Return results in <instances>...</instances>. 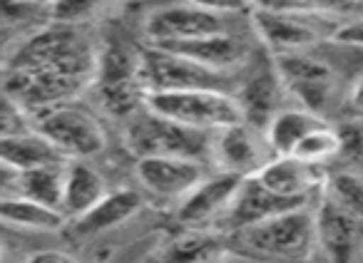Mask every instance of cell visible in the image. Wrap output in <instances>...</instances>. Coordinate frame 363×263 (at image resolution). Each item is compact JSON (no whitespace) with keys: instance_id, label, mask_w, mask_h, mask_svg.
Returning <instances> with one entry per match:
<instances>
[{"instance_id":"6da1fadb","label":"cell","mask_w":363,"mask_h":263,"mask_svg":"<svg viewBox=\"0 0 363 263\" xmlns=\"http://www.w3.org/2000/svg\"><path fill=\"white\" fill-rule=\"evenodd\" d=\"M244 253L267 263H311L318 251L316 211L311 204L234 233Z\"/></svg>"},{"instance_id":"7a4b0ae2","label":"cell","mask_w":363,"mask_h":263,"mask_svg":"<svg viewBox=\"0 0 363 263\" xmlns=\"http://www.w3.org/2000/svg\"><path fill=\"white\" fill-rule=\"evenodd\" d=\"M40 67L95 75L97 50L80 33V25H62L50 21L48 25L28 33L8 70H40Z\"/></svg>"},{"instance_id":"3957f363","label":"cell","mask_w":363,"mask_h":263,"mask_svg":"<svg viewBox=\"0 0 363 263\" xmlns=\"http://www.w3.org/2000/svg\"><path fill=\"white\" fill-rule=\"evenodd\" d=\"M214 132L192 129L142 107L125 122V144L140 157H187L197 162L212 159Z\"/></svg>"},{"instance_id":"277c9868","label":"cell","mask_w":363,"mask_h":263,"mask_svg":"<svg viewBox=\"0 0 363 263\" xmlns=\"http://www.w3.org/2000/svg\"><path fill=\"white\" fill-rule=\"evenodd\" d=\"M95 90L97 105L115 119H130L132 115L145 107L147 90L140 80V50L110 42L97 52L95 70Z\"/></svg>"},{"instance_id":"5b68a950","label":"cell","mask_w":363,"mask_h":263,"mask_svg":"<svg viewBox=\"0 0 363 263\" xmlns=\"http://www.w3.org/2000/svg\"><path fill=\"white\" fill-rule=\"evenodd\" d=\"M145 107L177 124L202 132H219L244 122V112L234 92L227 90H172L150 92Z\"/></svg>"},{"instance_id":"8992f818","label":"cell","mask_w":363,"mask_h":263,"mask_svg":"<svg viewBox=\"0 0 363 263\" xmlns=\"http://www.w3.org/2000/svg\"><path fill=\"white\" fill-rule=\"evenodd\" d=\"M33 122L35 129L50 139V144L65 159H92L107 147L102 122L90 110L72 102L38 112L33 115Z\"/></svg>"},{"instance_id":"52a82bcc","label":"cell","mask_w":363,"mask_h":263,"mask_svg":"<svg viewBox=\"0 0 363 263\" xmlns=\"http://www.w3.org/2000/svg\"><path fill=\"white\" fill-rule=\"evenodd\" d=\"M140 80L150 92L172 90H227L234 92V75L214 72L187 57L150 45L140 50Z\"/></svg>"},{"instance_id":"ba28073f","label":"cell","mask_w":363,"mask_h":263,"mask_svg":"<svg viewBox=\"0 0 363 263\" xmlns=\"http://www.w3.org/2000/svg\"><path fill=\"white\" fill-rule=\"evenodd\" d=\"M92 82L95 75L40 67V70H6L0 87L11 92L30 115H38L43 110L72 102L80 92L90 90Z\"/></svg>"},{"instance_id":"9c48e42d","label":"cell","mask_w":363,"mask_h":263,"mask_svg":"<svg viewBox=\"0 0 363 263\" xmlns=\"http://www.w3.org/2000/svg\"><path fill=\"white\" fill-rule=\"evenodd\" d=\"M326 18L294 8H259L252 13V28L272 55H289L316 47L323 35L331 37V30L323 28Z\"/></svg>"},{"instance_id":"30bf717a","label":"cell","mask_w":363,"mask_h":263,"mask_svg":"<svg viewBox=\"0 0 363 263\" xmlns=\"http://www.w3.org/2000/svg\"><path fill=\"white\" fill-rule=\"evenodd\" d=\"M274 67L286 87L289 97L298 107L308 112H323L333 105L338 90V75L328 62L311 52H289V55H272Z\"/></svg>"},{"instance_id":"8fae6325","label":"cell","mask_w":363,"mask_h":263,"mask_svg":"<svg viewBox=\"0 0 363 263\" xmlns=\"http://www.w3.org/2000/svg\"><path fill=\"white\" fill-rule=\"evenodd\" d=\"M277 157L267 139V132L257 129L249 122H239L227 129L214 132L212 139V167L217 172L234 177H257Z\"/></svg>"},{"instance_id":"7c38bea8","label":"cell","mask_w":363,"mask_h":263,"mask_svg":"<svg viewBox=\"0 0 363 263\" xmlns=\"http://www.w3.org/2000/svg\"><path fill=\"white\" fill-rule=\"evenodd\" d=\"M316 211L318 251L326 263H363V218L318 194Z\"/></svg>"},{"instance_id":"4fadbf2b","label":"cell","mask_w":363,"mask_h":263,"mask_svg":"<svg viewBox=\"0 0 363 263\" xmlns=\"http://www.w3.org/2000/svg\"><path fill=\"white\" fill-rule=\"evenodd\" d=\"M298 206H306V204L279 197L272 189L264 187L257 177H244L239 182L237 192H234L232 201H229L227 211L214 223V231L224 233V236H234V233L244 231V228L257 226V223L267 221V218L279 216V214L291 211V209Z\"/></svg>"},{"instance_id":"5bb4252c","label":"cell","mask_w":363,"mask_h":263,"mask_svg":"<svg viewBox=\"0 0 363 263\" xmlns=\"http://www.w3.org/2000/svg\"><path fill=\"white\" fill-rule=\"evenodd\" d=\"M135 177L147 194L179 204L207 177V167L187 157H140L135 162Z\"/></svg>"},{"instance_id":"9a60e30c","label":"cell","mask_w":363,"mask_h":263,"mask_svg":"<svg viewBox=\"0 0 363 263\" xmlns=\"http://www.w3.org/2000/svg\"><path fill=\"white\" fill-rule=\"evenodd\" d=\"M224 30H229L227 18L214 16L189 3H172V6L157 8L145 21V37L150 40V45L192 40V37Z\"/></svg>"},{"instance_id":"2e32d148","label":"cell","mask_w":363,"mask_h":263,"mask_svg":"<svg viewBox=\"0 0 363 263\" xmlns=\"http://www.w3.org/2000/svg\"><path fill=\"white\" fill-rule=\"evenodd\" d=\"M162 47L167 52L187 57V60L197 62L202 67H209L214 72H224V75H234L239 72L249 60V45L232 30L212 33V35L192 37V40H179V42H164Z\"/></svg>"},{"instance_id":"e0dca14e","label":"cell","mask_w":363,"mask_h":263,"mask_svg":"<svg viewBox=\"0 0 363 263\" xmlns=\"http://www.w3.org/2000/svg\"><path fill=\"white\" fill-rule=\"evenodd\" d=\"M242 179L234 174L217 172L212 177H204L194 192L177 204V221L184 228H214V223L222 218L237 192Z\"/></svg>"},{"instance_id":"ac0fdd59","label":"cell","mask_w":363,"mask_h":263,"mask_svg":"<svg viewBox=\"0 0 363 263\" xmlns=\"http://www.w3.org/2000/svg\"><path fill=\"white\" fill-rule=\"evenodd\" d=\"M229 243L214 228H187L155 246L142 263H227Z\"/></svg>"},{"instance_id":"d6986e66","label":"cell","mask_w":363,"mask_h":263,"mask_svg":"<svg viewBox=\"0 0 363 263\" xmlns=\"http://www.w3.org/2000/svg\"><path fill=\"white\" fill-rule=\"evenodd\" d=\"M257 179L279 197L311 204V199L321 194L328 172L321 164H308L296 157H274Z\"/></svg>"},{"instance_id":"ffe728a7","label":"cell","mask_w":363,"mask_h":263,"mask_svg":"<svg viewBox=\"0 0 363 263\" xmlns=\"http://www.w3.org/2000/svg\"><path fill=\"white\" fill-rule=\"evenodd\" d=\"M239 100V107L244 112V122H249L257 129H267L269 122L279 115L284 107V100L289 97L286 87H284L281 77H279L274 60L269 67L257 70L252 77L242 82V85L234 90Z\"/></svg>"},{"instance_id":"44dd1931","label":"cell","mask_w":363,"mask_h":263,"mask_svg":"<svg viewBox=\"0 0 363 263\" xmlns=\"http://www.w3.org/2000/svg\"><path fill=\"white\" fill-rule=\"evenodd\" d=\"M107 189V182L87 159H70L65 167V189H62V216L77 221L90 209L97 206Z\"/></svg>"},{"instance_id":"7402d4cb","label":"cell","mask_w":363,"mask_h":263,"mask_svg":"<svg viewBox=\"0 0 363 263\" xmlns=\"http://www.w3.org/2000/svg\"><path fill=\"white\" fill-rule=\"evenodd\" d=\"M145 201L135 189H117V192H107L105 197L97 201L95 209L85 214L82 218L75 221L77 233L82 236H95V233H105L110 228H117L135 218L142 211Z\"/></svg>"},{"instance_id":"603a6c76","label":"cell","mask_w":363,"mask_h":263,"mask_svg":"<svg viewBox=\"0 0 363 263\" xmlns=\"http://www.w3.org/2000/svg\"><path fill=\"white\" fill-rule=\"evenodd\" d=\"M65 221L67 218L62 216V211L45 206L40 201H33V199L23 197V194L0 201V223L3 226L35 233H52L60 231L65 226Z\"/></svg>"},{"instance_id":"cb8c5ba5","label":"cell","mask_w":363,"mask_h":263,"mask_svg":"<svg viewBox=\"0 0 363 263\" xmlns=\"http://www.w3.org/2000/svg\"><path fill=\"white\" fill-rule=\"evenodd\" d=\"M321 124H326V117L303 110V107H286L269 122V127L264 132H267V139L272 144L274 154L277 157H289L308 132H313Z\"/></svg>"},{"instance_id":"d4e9b609","label":"cell","mask_w":363,"mask_h":263,"mask_svg":"<svg viewBox=\"0 0 363 263\" xmlns=\"http://www.w3.org/2000/svg\"><path fill=\"white\" fill-rule=\"evenodd\" d=\"M0 159L11 164V167H16L18 172H28V169L43 167V164L70 162L38 129L18 134V137L0 139Z\"/></svg>"},{"instance_id":"484cf974","label":"cell","mask_w":363,"mask_h":263,"mask_svg":"<svg viewBox=\"0 0 363 263\" xmlns=\"http://www.w3.org/2000/svg\"><path fill=\"white\" fill-rule=\"evenodd\" d=\"M67 162L43 164L21 174V194L33 201H40L50 209L62 211V189H65Z\"/></svg>"},{"instance_id":"4316f807","label":"cell","mask_w":363,"mask_h":263,"mask_svg":"<svg viewBox=\"0 0 363 263\" xmlns=\"http://www.w3.org/2000/svg\"><path fill=\"white\" fill-rule=\"evenodd\" d=\"M289 157H296L301 162H308V164H326L331 159H338L341 157V134H338V127H331L326 124L316 127L313 132H308L306 137L296 144Z\"/></svg>"},{"instance_id":"83f0119b","label":"cell","mask_w":363,"mask_h":263,"mask_svg":"<svg viewBox=\"0 0 363 263\" xmlns=\"http://www.w3.org/2000/svg\"><path fill=\"white\" fill-rule=\"evenodd\" d=\"M321 194H326L331 201L341 209L351 211L353 216L363 218V177L356 172H336L328 174Z\"/></svg>"},{"instance_id":"f1b7e54d","label":"cell","mask_w":363,"mask_h":263,"mask_svg":"<svg viewBox=\"0 0 363 263\" xmlns=\"http://www.w3.org/2000/svg\"><path fill=\"white\" fill-rule=\"evenodd\" d=\"M112 0H52L48 8V18L62 25H82L102 13Z\"/></svg>"},{"instance_id":"f546056e","label":"cell","mask_w":363,"mask_h":263,"mask_svg":"<svg viewBox=\"0 0 363 263\" xmlns=\"http://www.w3.org/2000/svg\"><path fill=\"white\" fill-rule=\"evenodd\" d=\"M30 129H35L33 115L11 92H6L0 87V139L18 137V134H26Z\"/></svg>"},{"instance_id":"4dcf8cb0","label":"cell","mask_w":363,"mask_h":263,"mask_svg":"<svg viewBox=\"0 0 363 263\" xmlns=\"http://www.w3.org/2000/svg\"><path fill=\"white\" fill-rule=\"evenodd\" d=\"M48 8L28 0H0V28L6 30H30Z\"/></svg>"},{"instance_id":"1f68e13d","label":"cell","mask_w":363,"mask_h":263,"mask_svg":"<svg viewBox=\"0 0 363 263\" xmlns=\"http://www.w3.org/2000/svg\"><path fill=\"white\" fill-rule=\"evenodd\" d=\"M338 134H341V159L363 164V119L343 122L338 127Z\"/></svg>"},{"instance_id":"d6a6232c","label":"cell","mask_w":363,"mask_h":263,"mask_svg":"<svg viewBox=\"0 0 363 263\" xmlns=\"http://www.w3.org/2000/svg\"><path fill=\"white\" fill-rule=\"evenodd\" d=\"M358 6V0H284L281 8H294V11L313 13V16H336V13H348Z\"/></svg>"},{"instance_id":"836d02e7","label":"cell","mask_w":363,"mask_h":263,"mask_svg":"<svg viewBox=\"0 0 363 263\" xmlns=\"http://www.w3.org/2000/svg\"><path fill=\"white\" fill-rule=\"evenodd\" d=\"M189 6H197L207 13H214V16L222 18H234V16H252L254 6L249 0H184Z\"/></svg>"},{"instance_id":"e575fe53","label":"cell","mask_w":363,"mask_h":263,"mask_svg":"<svg viewBox=\"0 0 363 263\" xmlns=\"http://www.w3.org/2000/svg\"><path fill=\"white\" fill-rule=\"evenodd\" d=\"M328 40L338 42V45H346V47H363V21L338 23V28L331 33Z\"/></svg>"},{"instance_id":"d590c367","label":"cell","mask_w":363,"mask_h":263,"mask_svg":"<svg viewBox=\"0 0 363 263\" xmlns=\"http://www.w3.org/2000/svg\"><path fill=\"white\" fill-rule=\"evenodd\" d=\"M28 33L30 30H6V28H0V70H8L13 55L18 52V47L26 40Z\"/></svg>"},{"instance_id":"8d00e7d4","label":"cell","mask_w":363,"mask_h":263,"mask_svg":"<svg viewBox=\"0 0 363 263\" xmlns=\"http://www.w3.org/2000/svg\"><path fill=\"white\" fill-rule=\"evenodd\" d=\"M21 174L23 172H18L16 167H11V164L0 159V201L21 194Z\"/></svg>"},{"instance_id":"74e56055","label":"cell","mask_w":363,"mask_h":263,"mask_svg":"<svg viewBox=\"0 0 363 263\" xmlns=\"http://www.w3.org/2000/svg\"><path fill=\"white\" fill-rule=\"evenodd\" d=\"M26 263H77V258H72L65 251H40V253H33Z\"/></svg>"},{"instance_id":"f35d334b","label":"cell","mask_w":363,"mask_h":263,"mask_svg":"<svg viewBox=\"0 0 363 263\" xmlns=\"http://www.w3.org/2000/svg\"><path fill=\"white\" fill-rule=\"evenodd\" d=\"M348 105H351L353 112L363 115V72L356 77V82L351 85V92H348Z\"/></svg>"},{"instance_id":"ab89813d","label":"cell","mask_w":363,"mask_h":263,"mask_svg":"<svg viewBox=\"0 0 363 263\" xmlns=\"http://www.w3.org/2000/svg\"><path fill=\"white\" fill-rule=\"evenodd\" d=\"M254 6V11H259V8H281L284 0H249Z\"/></svg>"},{"instance_id":"60d3db41","label":"cell","mask_w":363,"mask_h":263,"mask_svg":"<svg viewBox=\"0 0 363 263\" xmlns=\"http://www.w3.org/2000/svg\"><path fill=\"white\" fill-rule=\"evenodd\" d=\"M28 3H35V6H43V8H50L52 0H28Z\"/></svg>"},{"instance_id":"b9f144b4","label":"cell","mask_w":363,"mask_h":263,"mask_svg":"<svg viewBox=\"0 0 363 263\" xmlns=\"http://www.w3.org/2000/svg\"><path fill=\"white\" fill-rule=\"evenodd\" d=\"M6 253H8V248H6V243L0 241V263L6 261Z\"/></svg>"},{"instance_id":"7bdbcfd3","label":"cell","mask_w":363,"mask_h":263,"mask_svg":"<svg viewBox=\"0 0 363 263\" xmlns=\"http://www.w3.org/2000/svg\"><path fill=\"white\" fill-rule=\"evenodd\" d=\"M0 72H6V70H0ZM3 77H6V75H0V85H3Z\"/></svg>"}]
</instances>
